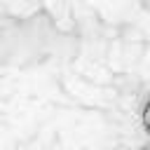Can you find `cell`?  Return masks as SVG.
Listing matches in <instances>:
<instances>
[{"instance_id": "cell-1", "label": "cell", "mask_w": 150, "mask_h": 150, "mask_svg": "<svg viewBox=\"0 0 150 150\" xmlns=\"http://www.w3.org/2000/svg\"><path fill=\"white\" fill-rule=\"evenodd\" d=\"M141 124H143V129L148 131V136H150V98H148V103L143 105V112H141Z\"/></svg>"}]
</instances>
